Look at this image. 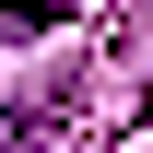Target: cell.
<instances>
[{"mask_svg": "<svg viewBox=\"0 0 153 153\" xmlns=\"http://www.w3.org/2000/svg\"><path fill=\"white\" fill-rule=\"evenodd\" d=\"M71 106H82V71H59V82H36L12 118H0V153H47L59 130H71Z\"/></svg>", "mask_w": 153, "mask_h": 153, "instance_id": "6da1fadb", "label": "cell"}, {"mask_svg": "<svg viewBox=\"0 0 153 153\" xmlns=\"http://www.w3.org/2000/svg\"><path fill=\"white\" fill-rule=\"evenodd\" d=\"M59 24H71L59 0H0V47H24V36H59Z\"/></svg>", "mask_w": 153, "mask_h": 153, "instance_id": "7a4b0ae2", "label": "cell"}, {"mask_svg": "<svg viewBox=\"0 0 153 153\" xmlns=\"http://www.w3.org/2000/svg\"><path fill=\"white\" fill-rule=\"evenodd\" d=\"M141 118H153V82H141Z\"/></svg>", "mask_w": 153, "mask_h": 153, "instance_id": "3957f363", "label": "cell"}]
</instances>
